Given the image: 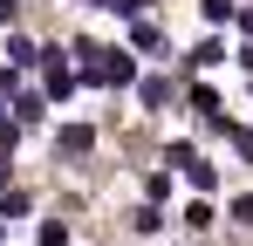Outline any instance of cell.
Listing matches in <instances>:
<instances>
[{"mask_svg":"<svg viewBox=\"0 0 253 246\" xmlns=\"http://www.w3.org/2000/svg\"><path fill=\"white\" fill-rule=\"evenodd\" d=\"M69 89H76V69L62 55H48V96H69Z\"/></svg>","mask_w":253,"mask_h":246,"instance_id":"6da1fadb","label":"cell"},{"mask_svg":"<svg viewBox=\"0 0 253 246\" xmlns=\"http://www.w3.org/2000/svg\"><path fill=\"white\" fill-rule=\"evenodd\" d=\"M89 144H96L89 123H69V130H62V151H69V158H89Z\"/></svg>","mask_w":253,"mask_h":246,"instance_id":"7a4b0ae2","label":"cell"},{"mask_svg":"<svg viewBox=\"0 0 253 246\" xmlns=\"http://www.w3.org/2000/svg\"><path fill=\"white\" fill-rule=\"evenodd\" d=\"M35 55H42V48H35V41H28V35H7V69H28Z\"/></svg>","mask_w":253,"mask_h":246,"instance_id":"3957f363","label":"cell"},{"mask_svg":"<svg viewBox=\"0 0 253 246\" xmlns=\"http://www.w3.org/2000/svg\"><path fill=\"white\" fill-rule=\"evenodd\" d=\"M185 178H192V185H199V192H212V185H219V171H212L206 158H192V164H185Z\"/></svg>","mask_w":253,"mask_h":246,"instance_id":"277c9868","label":"cell"},{"mask_svg":"<svg viewBox=\"0 0 253 246\" xmlns=\"http://www.w3.org/2000/svg\"><path fill=\"white\" fill-rule=\"evenodd\" d=\"M199 7H206V21H212V28H219V21H233V14H240V7H233V0H199Z\"/></svg>","mask_w":253,"mask_h":246,"instance_id":"5b68a950","label":"cell"},{"mask_svg":"<svg viewBox=\"0 0 253 246\" xmlns=\"http://www.w3.org/2000/svg\"><path fill=\"white\" fill-rule=\"evenodd\" d=\"M14 123H42V96H21L14 103Z\"/></svg>","mask_w":253,"mask_h":246,"instance_id":"8992f818","label":"cell"},{"mask_svg":"<svg viewBox=\"0 0 253 246\" xmlns=\"http://www.w3.org/2000/svg\"><path fill=\"white\" fill-rule=\"evenodd\" d=\"M42 246H69V226H62V219H48V226H42Z\"/></svg>","mask_w":253,"mask_h":246,"instance_id":"52a82bcc","label":"cell"},{"mask_svg":"<svg viewBox=\"0 0 253 246\" xmlns=\"http://www.w3.org/2000/svg\"><path fill=\"white\" fill-rule=\"evenodd\" d=\"M144 7H151V0H110V14H124V21H137Z\"/></svg>","mask_w":253,"mask_h":246,"instance_id":"ba28073f","label":"cell"},{"mask_svg":"<svg viewBox=\"0 0 253 246\" xmlns=\"http://www.w3.org/2000/svg\"><path fill=\"white\" fill-rule=\"evenodd\" d=\"M21 21V0H0V28H14Z\"/></svg>","mask_w":253,"mask_h":246,"instance_id":"9c48e42d","label":"cell"},{"mask_svg":"<svg viewBox=\"0 0 253 246\" xmlns=\"http://www.w3.org/2000/svg\"><path fill=\"white\" fill-rule=\"evenodd\" d=\"M233 151H240V158H253V130H233Z\"/></svg>","mask_w":253,"mask_h":246,"instance_id":"30bf717a","label":"cell"},{"mask_svg":"<svg viewBox=\"0 0 253 246\" xmlns=\"http://www.w3.org/2000/svg\"><path fill=\"white\" fill-rule=\"evenodd\" d=\"M233 219H247V226H253V199H233Z\"/></svg>","mask_w":253,"mask_h":246,"instance_id":"8fae6325","label":"cell"},{"mask_svg":"<svg viewBox=\"0 0 253 246\" xmlns=\"http://www.w3.org/2000/svg\"><path fill=\"white\" fill-rule=\"evenodd\" d=\"M83 7H110V0H83Z\"/></svg>","mask_w":253,"mask_h":246,"instance_id":"7c38bea8","label":"cell"}]
</instances>
